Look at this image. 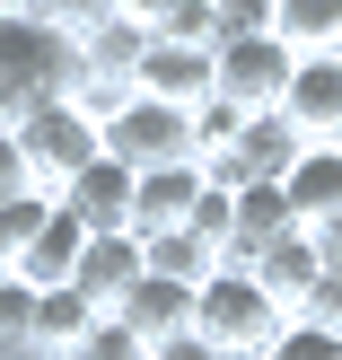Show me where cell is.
I'll return each mask as SVG.
<instances>
[{
	"mask_svg": "<svg viewBox=\"0 0 342 360\" xmlns=\"http://www.w3.org/2000/svg\"><path fill=\"white\" fill-rule=\"evenodd\" d=\"M193 193H202V167H150V176H132V238H167V229H185Z\"/></svg>",
	"mask_w": 342,
	"mask_h": 360,
	"instance_id": "4fadbf2b",
	"label": "cell"
},
{
	"mask_svg": "<svg viewBox=\"0 0 342 360\" xmlns=\"http://www.w3.org/2000/svg\"><path fill=\"white\" fill-rule=\"evenodd\" d=\"M290 70H298V53L281 44V35H228V44L211 53V88H220L237 115H272L281 88H290Z\"/></svg>",
	"mask_w": 342,
	"mask_h": 360,
	"instance_id": "5b68a950",
	"label": "cell"
},
{
	"mask_svg": "<svg viewBox=\"0 0 342 360\" xmlns=\"http://www.w3.org/2000/svg\"><path fill=\"white\" fill-rule=\"evenodd\" d=\"M88 326H97V308H88L79 290H35V316H27V352H35V360H70Z\"/></svg>",
	"mask_w": 342,
	"mask_h": 360,
	"instance_id": "d6986e66",
	"label": "cell"
},
{
	"mask_svg": "<svg viewBox=\"0 0 342 360\" xmlns=\"http://www.w3.org/2000/svg\"><path fill=\"white\" fill-rule=\"evenodd\" d=\"M70 360H150V343H140L123 316H97V326L79 334V352H70Z\"/></svg>",
	"mask_w": 342,
	"mask_h": 360,
	"instance_id": "cb8c5ba5",
	"label": "cell"
},
{
	"mask_svg": "<svg viewBox=\"0 0 342 360\" xmlns=\"http://www.w3.org/2000/svg\"><path fill=\"white\" fill-rule=\"evenodd\" d=\"M281 202H290L298 229H316V220H334V211H342V150H334V141L298 150V167L281 176Z\"/></svg>",
	"mask_w": 342,
	"mask_h": 360,
	"instance_id": "9a60e30c",
	"label": "cell"
},
{
	"mask_svg": "<svg viewBox=\"0 0 342 360\" xmlns=\"http://www.w3.org/2000/svg\"><path fill=\"white\" fill-rule=\"evenodd\" d=\"M211 18H220V44H228V35H263L272 0H211Z\"/></svg>",
	"mask_w": 342,
	"mask_h": 360,
	"instance_id": "83f0119b",
	"label": "cell"
},
{
	"mask_svg": "<svg viewBox=\"0 0 342 360\" xmlns=\"http://www.w3.org/2000/svg\"><path fill=\"white\" fill-rule=\"evenodd\" d=\"M9 141H18V158H27V185H35V193H62L88 158H105V150H97V123H88L70 97H62V105H35L27 123H9Z\"/></svg>",
	"mask_w": 342,
	"mask_h": 360,
	"instance_id": "277c9868",
	"label": "cell"
},
{
	"mask_svg": "<svg viewBox=\"0 0 342 360\" xmlns=\"http://www.w3.org/2000/svg\"><path fill=\"white\" fill-rule=\"evenodd\" d=\"M70 44H79V79L132 88V70H140V44H150V35H140L132 18H97V27H79Z\"/></svg>",
	"mask_w": 342,
	"mask_h": 360,
	"instance_id": "ac0fdd59",
	"label": "cell"
},
{
	"mask_svg": "<svg viewBox=\"0 0 342 360\" xmlns=\"http://www.w3.org/2000/svg\"><path fill=\"white\" fill-rule=\"evenodd\" d=\"M44 220H53V193H35V185L0 202V273H9V264L35 246V229H44Z\"/></svg>",
	"mask_w": 342,
	"mask_h": 360,
	"instance_id": "44dd1931",
	"label": "cell"
},
{
	"mask_svg": "<svg viewBox=\"0 0 342 360\" xmlns=\"http://www.w3.org/2000/svg\"><path fill=\"white\" fill-rule=\"evenodd\" d=\"M79 88V44L44 9L0 18V123H27L35 105H62Z\"/></svg>",
	"mask_w": 342,
	"mask_h": 360,
	"instance_id": "6da1fadb",
	"label": "cell"
},
{
	"mask_svg": "<svg viewBox=\"0 0 342 360\" xmlns=\"http://www.w3.org/2000/svg\"><path fill=\"white\" fill-rule=\"evenodd\" d=\"M246 273L263 281V299H272L281 316H298V299L316 290V273H325V264H316V238H308V229H290V238H281V246H263Z\"/></svg>",
	"mask_w": 342,
	"mask_h": 360,
	"instance_id": "e0dca14e",
	"label": "cell"
},
{
	"mask_svg": "<svg viewBox=\"0 0 342 360\" xmlns=\"http://www.w3.org/2000/svg\"><path fill=\"white\" fill-rule=\"evenodd\" d=\"M150 360H220V352H211V343H202V334H176V343H158Z\"/></svg>",
	"mask_w": 342,
	"mask_h": 360,
	"instance_id": "1f68e13d",
	"label": "cell"
},
{
	"mask_svg": "<svg viewBox=\"0 0 342 360\" xmlns=\"http://www.w3.org/2000/svg\"><path fill=\"white\" fill-rule=\"evenodd\" d=\"M132 281H140V238H132V229H105V238H88V246H79V273H70V290H79L97 316H114Z\"/></svg>",
	"mask_w": 342,
	"mask_h": 360,
	"instance_id": "30bf717a",
	"label": "cell"
},
{
	"mask_svg": "<svg viewBox=\"0 0 342 360\" xmlns=\"http://www.w3.org/2000/svg\"><path fill=\"white\" fill-rule=\"evenodd\" d=\"M334 150H342V141H334Z\"/></svg>",
	"mask_w": 342,
	"mask_h": 360,
	"instance_id": "d590c367",
	"label": "cell"
},
{
	"mask_svg": "<svg viewBox=\"0 0 342 360\" xmlns=\"http://www.w3.org/2000/svg\"><path fill=\"white\" fill-rule=\"evenodd\" d=\"M114 316H123V326H132L140 343L158 352V343H176V334H193V290H185V281H158V273H140L132 290H123V308H114Z\"/></svg>",
	"mask_w": 342,
	"mask_h": 360,
	"instance_id": "7c38bea8",
	"label": "cell"
},
{
	"mask_svg": "<svg viewBox=\"0 0 342 360\" xmlns=\"http://www.w3.org/2000/svg\"><path fill=\"white\" fill-rule=\"evenodd\" d=\"M298 326H325V334H342V281H334V273H316V290L298 299Z\"/></svg>",
	"mask_w": 342,
	"mask_h": 360,
	"instance_id": "4316f807",
	"label": "cell"
},
{
	"mask_svg": "<svg viewBox=\"0 0 342 360\" xmlns=\"http://www.w3.org/2000/svg\"><path fill=\"white\" fill-rule=\"evenodd\" d=\"M228 202H237V229H228V264H220V273H246L263 246H281V238L298 229L290 202H281V185H237Z\"/></svg>",
	"mask_w": 342,
	"mask_h": 360,
	"instance_id": "8fae6325",
	"label": "cell"
},
{
	"mask_svg": "<svg viewBox=\"0 0 342 360\" xmlns=\"http://www.w3.org/2000/svg\"><path fill=\"white\" fill-rule=\"evenodd\" d=\"M53 202L70 211V220L88 229V238H105V229H132V167H114V158H88L79 176H70Z\"/></svg>",
	"mask_w": 342,
	"mask_h": 360,
	"instance_id": "9c48e42d",
	"label": "cell"
},
{
	"mask_svg": "<svg viewBox=\"0 0 342 360\" xmlns=\"http://www.w3.org/2000/svg\"><path fill=\"white\" fill-rule=\"evenodd\" d=\"M27 9H35V0H0V18H27Z\"/></svg>",
	"mask_w": 342,
	"mask_h": 360,
	"instance_id": "d6a6232c",
	"label": "cell"
},
{
	"mask_svg": "<svg viewBox=\"0 0 342 360\" xmlns=\"http://www.w3.org/2000/svg\"><path fill=\"white\" fill-rule=\"evenodd\" d=\"M27 316H35V290L18 273H0V352H27Z\"/></svg>",
	"mask_w": 342,
	"mask_h": 360,
	"instance_id": "484cf974",
	"label": "cell"
},
{
	"mask_svg": "<svg viewBox=\"0 0 342 360\" xmlns=\"http://www.w3.org/2000/svg\"><path fill=\"white\" fill-rule=\"evenodd\" d=\"M308 238H316V264H325V273L342 281V211H334V220H316Z\"/></svg>",
	"mask_w": 342,
	"mask_h": 360,
	"instance_id": "f546056e",
	"label": "cell"
},
{
	"mask_svg": "<svg viewBox=\"0 0 342 360\" xmlns=\"http://www.w3.org/2000/svg\"><path fill=\"white\" fill-rule=\"evenodd\" d=\"M97 150L114 158V167H132V176H150V167H193V123L176 115V105H158V97H123L114 115L97 123Z\"/></svg>",
	"mask_w": 342,
	"mask_h": 360,
	"instance_id": "3957f363",
	"label": "cell"
},
{
	"mask_svg": "<svg viewBox=\"0 0 342 360\" xmlns=\"http://www.w3.org/2000/svg\"><path fill=\"white\" fill-rule=\"evenodd\" d=\"M185 123H193V167H211V158H220V150H228V141H237V123H246V115H237V105H228V97H220V88H211V97H202V105H193V115H185Z\"/></svg>",
	"mask_w": 342,
	"mask_h": 360,
	"instance_id": "7402d4cb",
	"label": "cell"
},
{
	"mask_svg": "<svg viewBox=\"0 0 342 360\" xmlns=\"http://www.w3.org/2000/svg\"><path fill=\"white\" fill-rule=\"evenodd\" d=\"M298 150H308V141H298L281 115H246L237 141L202 167V185H220V193H237V185H281V176L298 167Z\"/></svg>",
	"mask_w": 342,
	"mask_h": 360,
	"instance_id": "8992f818",
	"label": "cell"
},
{
	"mask_svg": "<svg viewBox=\"0 0 342 360\" xmlns=\"http://www.w3.org/2000/svg\"><path fill=\"white\" fill-rule=\"evenodd\" d=\"M0 132H9V123H0Z\"/></svg>",
	"mask_w": 342,
	"mask_h": 360,
	"instance_id": "836d02e7",
	"label": "cell"
},
{
	"mask_svg": "<svg viewBox=\"0 0 342 360\" xmlns=\"http://www.w3.org/2000/svg\"><path fill=\"white\" fill-rule=\"evenodd\" d=\"M79 246H88V229L70 220L62 202H53V220L35 229V246H27V255L9 264V273L27 281V290H70V273H79Z\"/></svg>",
	"mask_w": 342,
	"mask_h": 360,
	"instance_id": "2e32d148",
	"label": "cell"
},
{
	"mask_svg": "<svg viewBox=\"0 0 342 360\" xmlns=\"http://www.w3.org/2000/svg\"><path fill=\"white\" fill-rule=\"evenodd\" d=\"M281 326H290V316L263 299L255 273H211L202 290H193V334H202L220 360H263Z\"/></svg>",
	"mask_w": 342,
	"mask_h": 360,
	"instance_id": "7a4b0ae2",
	"label": "cell"
},
{
	"mask_svg": "<svg viewBox=\"0 0 342 360\" xmlns=\"http://www.w3.org/2000/svg\"><path fill=\"white\" fill-rule=\"evenodd\" d=\"M140 273H158V281H185V290H202L211 273H220V255H211L193 229H167V238H140Z\"/></svg>",
	"mask_w": 342,
	"mask_h": 360,
	"instance_id": "ffe728a7",
	"label": "cell"
},
{
	"mask_svg": "<svg viewBox=\"0 0 342 360\" xmlns=\"http://www.w3.org/2000/svg\"><path fill=\"white\" fill-rule=\"evenodd\" d=\"M185 229H193V238H202L211 255L228 264V229H237V202H228L220 185H202V193H193V211H185Z\"/></svg>",
	"mask_w": 342,
	"mask_h": 360,
	"instance_id": "603a6c76",
	"label": "cell"
},
{
	"mask_svg": "<svg viewBox=\"0 0 342 360\" xmlns=\"http://www.w3.org/2000/svg\"><path fill=\"white\" fill-rule=\"evenodd\" d=\"M263 360H342V334H325V326H298V316H290V326L272 334V352H263Z\"/></svg>",
	"mask_w": 342,
	"mask_h": 360,
	"instance_id": "d4e9b609",
	"label": "cell"
},
{
	"mask_svg": "<svg viewBox=\"0 0 342 360\" xmlns=\"http://www.w3.org/2000/svg\"><path fill=\"white\" fill-rule=\"evenodd\" d=\"M9 193H27V158H18V141L0 132V202H9Z\"/></svg>",
	"mask_w": 342,
	"mask_h": 360,
	"instance_id": "4dcf8cb0",
	"label": "cell"
},
{
	"mask_svg": "<svg viewBox=\"0 0 342 360\" xmlns=\"http://www.w3.org/2000/svg\"><path fill=\"white\" fill-rule=\"evenodd\" d=\"M132 97H158L176 105V115H193V105L211 97V53L202 44H140V70H132Z\"/></svg>",
	"mask_w": 342,
	"mask_h": 360,
	"instance_id": "52a82bcc",
	"label": "cell"
},
{
	"mask_svg": "<svg viewBox=\"0 0 342 360\" xmlns=\"http://www.w3.org/2000/svg\"><path fill=\"white\" fill-rule=\"evenodd\" d=\"M44 18L62 35H79V27H97V18H114V0H44Z\"/></svg>",
	"mask_w": 342,
	"mask_h": 360,
	"instance_id": "f1b7e54d",
	"label": "cell"
},
{
	"mask_svg": "<svg viewBox=\"0 0 342 360\" xmlns=\"http://www.w3.org/2000/svg\"><path fill=\"white\" fill-rule=\"evenodd\" d=\"M272 115L290 123L308 150H316V141H342V62H298Z\"/></svg>",
	"mask_w": 342,
	"mask_h": 360,
	"instance_id": "ba28073f",
	"label": "cell"
},
{
	"mask_svg": "<svg viewBox=\"0 0 342 360\" xmlns=\"http://www.w3.org/2000/svg\"><path fill=\"white\" fill-rule=\"evenodd\" d=\"M263 35H281L298 62H342V0H272Z\"/></svg>",
	"mask_w": 342,
	"mask_h": 360,
	"instance_id": "5bb4252c",
	"label": "cell"
},
{
	"mask_svg": "<svg viewBox=\"0 0 342 360\" xmlns=\"http://www.w3.org/2000/svg\"><path fill=\"white\" fill-rule=\"evenodd\" d=\"M35 9H44V0H35Z\"/></svg>",
	"mask_w": 342,
	"mask_h": 360,
	"instance_id": "e575fe53",
	"label": "cell"
}]
</instances>
